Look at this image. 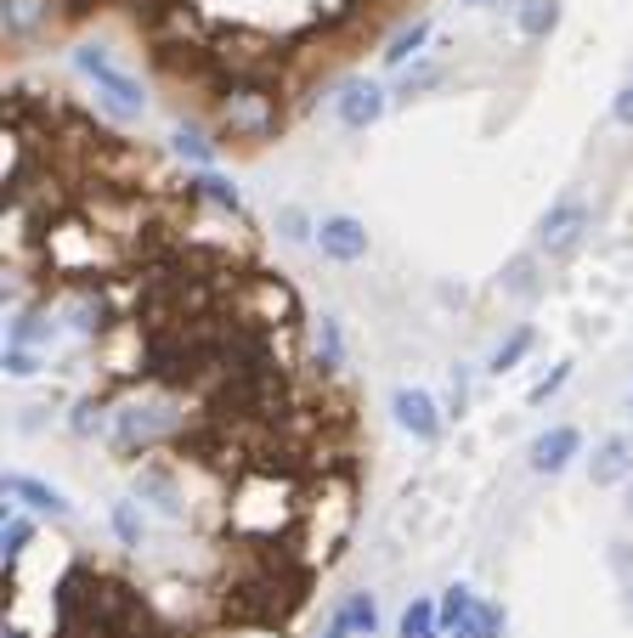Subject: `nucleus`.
<instances>
[{"label": "nucleus", "instance_id": "5701e85b", "mask_svg": "<svg viewBox=\"0 0 633 638\" xmlns=\"http://www.w3.org/2000/svg\"><path fill=\"white\" fill-rule=\"evenodd\" d=\"M566 379H571V362H560V368H555V373H549V379H544V384H538V390H531V407H544V402H549V396H555V390H560V384H566Z\"/></svg>", "mask_w": 633, "mask_h": 638}, {"label": "nucleus", "instance_id": "423d86ee", "mask_svg": "<svg viewBox=\"0 0 633 638\" xmlns=\"http://www.w3.org/2000/svg\"><path fill=\"white\" fill-rule=\"evenodd\" d=\"M317 243H323V255H328V260L351 266V260H362V255H368V226H362L357 215H323Z\"/></svg>", "mask_w": 633, "mask_h": 638}, {"label": "nucleus", "instance_id": "a878e982", "mask_svg": "<svg viewBox=\"0 0 633 638\" xmlns=\"http://www.w3.org/2000/svg\"><path fill=\"white\" fill-rule=\"evenodd\" d=\"M7 373H18V379H29V373H34V357H29L23 345H12V351H7Z\"/></svg>", "mask_w": 633, "mask_h": 638}, {"label": "nucleus", "instance_id": "7c9ffc66", "mask_svg": "<svg viewBox=\"0 0 633 638\" xmlns=\"http://www.w3.org/2000/svg\"><path fill=\"white\" fill-rule=\"evenodd\" d=\"M7 638H23V627H12V632H7Z\"/></svg>", "mask_w": 633, "mask_h": 638}, {"label": "nucleus", "instance_id": "412c9836", "mask_svg": "<svg viewBox=\"0 0 633 638\" xmlns=\"http://www.w3.org/2000/svg\"><path fill=\"white\" fill-rule=\"evenodd\" d=\"M0 536H7V565L23 554V543H29V536H34V525L23 520V514H7V531H0Z\"/></svg>", "mask_w": 633, "mask_h": 638}, {"label": "nucleus", "instance_id": "393cba45", "mask_svg": "<svg viewBox=\"0 0 633 638\" xmlns=\"http://www.w3.org/2000/svg\"><path fill=\"white\" fill-rule=\"evenodd\" d=\"M509 288H515V294H531V288H538V283H531V260H526V255L509 266Z\"/></svg>", "mask_w": 633, "mask_h": 638}, {"label": "nucleus", "instance_id": "2eb2a0df", "mask_svg": "<svg viewBox=\"0 0 633 638\" xmlns=\"http://www.w3.org/2000/svg\"><path fill=\"white\" fill-rule=\"evenodd\" d=\"M475 605H481V599L470 594V587H464V582H458V587H447V599H442V632H447V638H458V632L470 627V616H475Z\"/></svg>", "mask_w": 633, "mask_h": 638}, {"label": "nucleus", "instance_id": "f3484780", "mask_svg": "<svg viewBox=\"0 0 633 638\" xmlns=\"http://www.w3.org/2000/svg\"><path fill=\"white\" fill-rule=\"evenodd\" d=\"M458 638H504V605L481 599V605H475V616H470V627H464Z\"/></svg>", "mask_w": 633, "mask_h": 638}, {"label": "nucleus", "instance_id": "72a5a7b5", "mask_svg": "<svg viewBox=\"0 0 633 638\" xmlns=\"http://www.w3.org/2000/svg\"><path fill=\"white\" fill-rule=\"evenodd\" d=\"M627 407H633V396H627Z\"/></svg>", "mask_w": 633, "mask_h": 638}, {"label": "nucleus", "instance_id": "b1692460", "mask_svg": "<svg viewBox=\"0 0 633 638\" xmlns=\"http://www.w3.org/2000/svg\"><path fill=\"white\" fill-rule=\"evenodd\" d=\"M611 119H616V125H633V74H627V79H622V91H616Z\"/></svg>", "mask_w": 633, "mask_h": 638}, {"label": "nucleus", "instance_id": "cd10ccee", "mask_svg": "<svg viewBox=\"0 0 633 638\" xmlns=\"http://www.w3.org/2000/svg\"><path fill=\"white\" fill-rule=\"evenodd\" d=\"M323 362H328V368L339 362V328H334V322H323Z\"/></svg>", "mask_w": 633, "mask_h": 638}, {"label": "nucleus", "instance_id": "0eeeda50", "mask_svg": "<svg viewBox=\"0 0 633 638\" xmlns=\"http://www.w3.org/2000/svg\"><path fill=\"white\" fill-rule=\"evenodd\" d=\"M577 453H582V429L577 424H555V429H544L538 440H531V469H538V475H560Z\"/></svg>", "mask_w": 633, "mask_h": 638}, {"label": "nucleus", "instance_id": "2f4dec72", "mask_svg": "<svg viewBox=\"0 0 633 638\" xmlns=\"http://www.w3.org/2000/svg\"><path fill=\"white\" fill-rule=\"evenodd\" d=\"M627 509H633V492H627Z\"/></svg>", "mask_w": 633, "mask_h": 638}, {"label": "nucleus", "instance_id": "9b49d317", "mask_svg": "<svg viewBox=\"0 0 633 638\" xmlns=\"http://www.w3.org/2000/svg\"><path fill=\"white\" fill-rule=\"evenodd\" d=\"M7 498H18V503H29V509H40V514H68V498L57 492V486H45V480H34V475H7Z\"/></svg>", "mask_w": 633, "mask_h": 638}, {"label": "nucleus", "instance_id": "4be33fe9", "mask_svg": "<svg viewBox=\"0 0 633 638\" xmlns=\"http://www.w3.org/2000/svg\"><path fill=\"white\" fill-rule=\"evenodd\" d=\"M114 531H119V543H130V549L141 543V520H136V509H130V503H119V509H114Z\"/></svg>", "mask_w": 633, "mask_h": 638}, {"label": "nucleus", "instance_id": "f257e3e1", "mask_svg": "<svg viewBox=\"0 0 633 638\" xmlns=\"http://www.w3.org/2000/svg\"><path fill=\"white\" fill-rule=\"evenodd\" d=\"M74 63H80V74L96 85V96L108 103V114H119V119H141V114H148V96H141V85L103 52V45H80Z\"/></svg>", "mask_w": 633, "mask_h": 638}, {"label": "nucleus", "instance_id": "4468645a", "mask_svg": "<svg viewBox=\"0 0 633 638\" xmlns=\"http://www.w3.org/2000/svg\"><path fill=\"white\" fill-rule=\"evenodd\" d=\"M187 192H192V199H210V204H221L226 215H238V210H243V199H238V187H232L226 176H215V170H199V176L187 181Z\"/></svg>", "mask_w": 633, "mask_h": 638}, {"label": "nucleus", "instance_id": "ddd939ff", "mask_svg": "<svg viewBox=\"0 0 633 638\" xmlns=\"http://www.w3.org/2000/svg\"><path fill=\"white\" fill-rule=\"evenodd\" d=\"M515 23H520L526 40H549V34L560 29V0H520Z\"/></svg>", "mask_w": 633, "mask_h": 638}, {"label": "nucleus", "instance_id": "473e14b6", "mask_svg": "<svg viewBox=\"0 0 633 638\" xmlns=\"http://www.w3.org/2000/svg\"><path fill=\"white\" fill-rule=\"evenodd\" d=\"M627 599H633V587H627Z\"/></svg>", "mask_w": 633, "mask_h": 638}, {"label": "nucleus", "instance_id": "aec40b11", "mask_svg": "<svg viewBox=\"0 0 633 638\" xmlns=\"http://www.w3.org/2000/svg\"><path fill=\"white\" fill-rule=\"evenodd\" d=\"M176 153H181V159H192V164H204V170H210V159H215V147H210V141H204L199 130H176Z\"/></svg>", "mask_w": 633, "mask_h": 638}, {"label": "nucleus", "instance_id": "7ed1b4c3", "mask_svg": "<svg viewBox=\"0 0 633 638\" xmlns=\"http://www.w3.org/2000/svg\"><path fill=\"white\" fill-rule=\"evenodd\" d=\"M589 232H594V204L582 199V192H566V199L549 204V215H544V226H538V249L555 255V260H566Z\"/></svg>", "mask_w": 633, "mask_h": 638}, {"label": "nucleus", "instance_id": "1a4fd4ad", "mask_svg": "<svg viewBox=\"0 0 633 638\" xmlns=\"http://www.w3.org/2000/svg\"><path fill=\"white\" fill-rule=\"evenodd\" d=\"M627 475H633V440L627 435H605L594 447V458H589V480L594 486H616Z\"/></svg>", "mask_w": 633, "mask_h": 638}, {"label": "nucleus", "instance_id": "6ab92c4d", "mask_svg": "<svg viewBox=\"0 0 633 638\" xmlns=\"http://www.w3.org/2000/svg\"><path fill=\"white\" fill-rule=\"evenodd\" d=\"M531 339H538L531 328H515V333H509V345H504V351L493 357V373H509V368H515V362H520V357L531 351Z\"/></svg>", "mask_w": 633, "mask_h": 638}, {"label": "nucleus", "instance_id": "20e7f679", "mask_svg": "<svg viewBox=\"0 0 633 638\" xmlns=\"http://www.w3.org/2000/svg\"><path fill=\"white\" fill-rule=\"evenodd\" d=\"M221 125L243 141H266L277 130V96H266L261 85H232L221 103Z\"/></svg>", "mask_w": 633, "mask_h": 638}, {"label": "nucleus", "instance_id": "f03ea898", "mask_svg": "<svg viewBox=\"0 0 633 638\" xmlns=\"http://www.w3.org/2000/svg\"><path fill=\"white\" fill-rule=\"evenodd\" d=\"M300 587H306L300 571H295V576L266 571V576H250L243 587H232L226 610H232V616H250V621H277V616H288V610L300 605Z\"/></svg>", "mask_w": 633, "mask_h": 638}, {"label": "nucleus", "instance_id": "bb28decb", "mask_svg": "<svg viewBox=\"0 0 633 638\" xmlns=\"http://www.w3.org/2000/svg\"><path fill=\"white\" fill-rule=\"evenodd\" d=\"M283 237H288V243L306 237V215H300V210H283Z\"/></svg>", "mask_w": 633, "mask_h": 638}, {"label": "nucleus", "instance_id": "9d476101", "mask_svg": "<svg viewBox=\"0 0 633 638\" xmlns=\"http://www.w3.org/2000/svg\"><path fill=\"white\" fill-rule=\"evenodd\" d=\"M373 627H379V605H373V594H351L346 605L334 610V621H328L323 638H373Z\"/></svg>", "mask_w": 633, "mask_h": 638}, {"label": "nucleus", "instance_id": "6e6552de", "mask_svg": "<svg viewBox=\"0 0 633 638\" xmlns=\"http://www.w3.org/2000/svg\"><path fill=\"white\" fill-rule=\"evenodd\" d=\"M391 407H397V424H402L413 440H435V435H442V407H435L424 390H397Z\"/></svg>", "mask_w": 633, "mask_h": 638}, {"label": "nucleus", "instance_id": "39448f33", "mask_svg": "<svg viewBox=\"0 0 633 638\" xmlns=\"http://www.w3.org/2000/svg\"><path fill=\"white\" fill-rule=\"evenodd\" d=\"M334 114H339V125H346V130H368V125L384 119V91L373 79H346V85H339V96H334Z\"/></svg>", "mask_w": 633, "mask_h": 638}, {"label": "nucleus", "instance_id": "dca6fc26", "mask_svg": "<svg viewBox=\"0 0 633 638\" xmlns=\"http://www.w3.org/2000/svg\"><path fill=\"white\" fill-rule=\"evenodd\" d=\"M435 627H442V605L413 599V605L402 610V638H435Z\"/></svg>", "mask_w": 633, "mask_h": 638}, {"label": "nucleus", "instance_id": "c756f323", "mask_svg": "<svg viewBox=\"0 0 633 638\" xmlns=\"http://www.w3.org/2000/svg\"><path fill=\"white\" fill-rule=\"evenodd\" d=\"M464 7H498V0H464Z\"/></svg>", "mask_w": 633, "mask_h": 638}, {"label": "nucleus", "instance_id": "f8f14e48", "mask_svg": "<svg viewBox=\"0 0 633 638\" xmlns=\"http://www.w3.org/2000/svg\"><path fill=\"white\" fill-rule=\"evenodd\" d=\"M176 424L170 418H159V407H130L125 418H119V453H130L136 440L148 447V440H159V435H170Z\"/></svg>", "mask_w": 633, "mask_h": 638}, {"label": "nucleus", "instance_id": "a211bd4d", "mask_svg": "<svg viewBox=\"0 0 633 638\" xmlns=\"http://www.w3.org/2000/svg\"><path fill=\"white\" fill-rule=\"evenodd\" d=\"M424 40H430V23L419 18V23H408V29H402V34L391 40V52H384V63H391V68H402V63H408V57L419 52Z\"/></svg>", "mask_w": 633, "mask_h": 638}, {"label": "nucleus", "instance_id": "c85d7f7f", "mask_svg": "<svg viewBox=\"0 0 633 638\" xmlns=\"http://www.w3.org/2000/svg\"><path fill=\"white\" fill-rule=\"evenodd\" d=\"M424 85H435V68H419V74H408L402 96H413V91H424Z\"/></svg>", "mask_w": 633, "mask_h": 638}]
</instances>
